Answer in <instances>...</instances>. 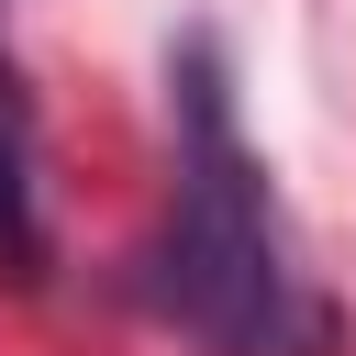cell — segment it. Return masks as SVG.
Wrapping results in <instances>:
<instances>
[{
    "label": "cell",
    "instance_id": "6da1fadb",
    "mask_svg": "<svg viewBox=\"0 0 356 356\" xmlns=\"http://www.w3.org/2000/svg\"><path fill=\"white\" fill-rule=\"evenodd\" d=\"M145 300L178 334H200L211 356H312L334 334L289 267L267 167L234 134V89H222L211 44L178 56V178H167V222L145 256Z\"/></svg>",
    "mask_w": 356,
    "mask_h": 356
},
{
    "label": "cell",
    "instance_id": "7a4b0ae2",
    "mask_svg": "<svg viewBox=\"0 0 356 356\" xmlns=\"http://www.w3.org/2000/svg\"><path fill=\"white\" fill-rule=\"evenodd\" d=\"M44 145H33V89H22V67L0 56V278L11 289H33L44 278Z\"/></svg>",
    "mask_w": 356,
    "mask_h": 356
}]
</instances>
